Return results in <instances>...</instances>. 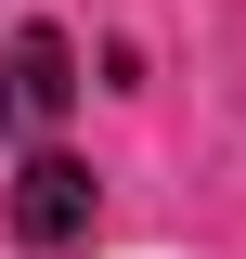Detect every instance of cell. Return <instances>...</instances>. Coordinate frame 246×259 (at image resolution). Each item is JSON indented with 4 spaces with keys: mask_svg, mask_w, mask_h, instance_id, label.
<instances>
[{
    "mask_svg": "<svg viewBox=\"0 0 246 259\" xmlns=\"http://www.w3.org/2000/svg\"><path fill=\"white\" fill-rule=\"evenodd\" d=\"M0 207H13V246H91V221H104V182L65 156V143H39V156L13 168V194H0Z\"/></svg>",
    "mask_w": 246,
    "mask_h": 259,
    "instance_id": "cell-1",
    "label": "cell"
},
{
    "mask_svg": "<svg viewBox=\"0 0 246 259\" xmlns=\"http://www.w3.org/2000/svg\"><path fill=\"white\" fill-rule=\"evenodd\" d=\"M65 104H78V52H65L52 26H13L0 39V130H13V143H52Z\"/></svg>",
    "mask_w": 246,
    "mask_h": 259,
    "instance_id": "cell-2",
    "label": "cell"
}]
</instances>
